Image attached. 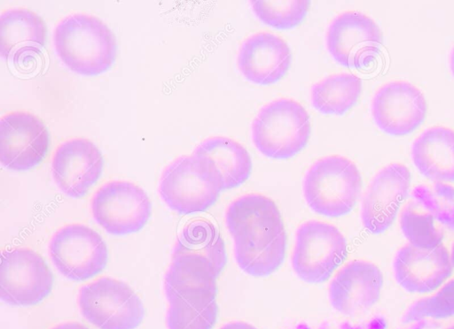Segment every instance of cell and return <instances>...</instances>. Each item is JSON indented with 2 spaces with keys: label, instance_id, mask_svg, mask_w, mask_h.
Returning <instances> with one entry per match:
<instances>
[{
  "label": "cell",
  "instance_id": "6da1fadb",
  "mask_svg": "<svg viewBox=\"0 0 454 329\" xmlns=\"http://www.w3.org/2000/svg\"><path fill=\"white\" fill-rule=\"evenodd\" d=\"M225 224L233 238L235 260L246 273L263 277L283 262L286 235L276 203L260 194H247L232 201Z\"/></svg>",
  "mask_w": 454,
  "mask_h": 329
},
{
  "label": "cell",
  "instance_id": "7a4b0ae2",
  "mask_svg": "<svg viewBox=\"0 0 454 329\" xmlns=\"http://www.w3.org/2000/svg\"><path fill=\"white\" fill-rule=\"evenodd\" d=\"M53 46L61 62L72 72L85 76L106 71L116 57V41L99 19L86 13L63 18L53 31Z\"/></svg>",
  "mask_w": 454,
  "mask_h": 329
},
{
  "label": "cell",
  "instance_id": "3957f363",
  "mask_svg": "<svg viewBox=\"0 0 454 329\" xmlns=\"http://www.w3.org/2000/svg\"><path fill=\"white\" fill-rule=\"evenodd\" d=\"M223 189L221 173L207 157L183 155L162 171L158 192L173 210L190 214L206 210Z\"/></svg>",
  "mask_w": 454,
  "mask_h": 329
},
{
  "label": "cell",
  "instance_id": "277c9868",
  "mask_svg": "<svg viewBox=\"0 0 454 329\" xmlns=\"http://www.w3.org/2000/svg\"><path fill=\"white\" fill-rule=\"evenodd\" d=\"M361 175L348 158L333 155L317 159L306 172L302 191L317 213L340 217L355 206L361 192Z\"/></svg>",
  "mask_w": 454,
  "mask_h": 329
},
{
  "label": "cell",
  "instance_id": "5b68a950",
  "mask_svg": "<svg viewBox=\"0 0 454 329\" xmlns=\"http://www.w3.org/2000/svg\"><path fill=\"white\" fill-rule=\"evenodd\" d=\"M309 116L297 101L279 98L263 105L251 125V139L264 156L275 159L292 157L308 142Z\"/></svg>",
  "mask_w": 454,
  "mask_h": 329
},
{
  "label": "cell",
  "instance_id": "8992f818",
  "mask_svg": "<svg viewBox=\"0 0 454 329\" xmlns=\"http://www.w3.org/2000/svg\"><path fill=\"white\" fill-rule=\"evenodd\" d=\"M454 188L446 183L416 187L400 212V227L408 242L419 248L442 243L446 228L452 225Z\"/></svg>",
  "mask_w": 454,
  "mask_h": 329
},
{
  "label": "cell",
  "instance_id": "52a82bcc",
  "mask_svg": "<svg viewBox=\"0 0 454 329\" xmlns=\"http://www.w3.org/2000/svg\"><path fill=\"white\" fill-rule=\"evenodd\" d=\"M77 303L82 317L99 329H135L145 313L141 300L130 287L110 277L82 286Z\"/></svg>",
  "mask_w": 454,
  "mask_h": 329
},
{
  "label": "cell",
  "instance_id": "ba28073f",
  "mask_svg": "<svg viewBox=\"0 0 454 329\" xmlns=\"http://www.w3.org/2000/svg\"><path fill=\"white\" fill-rule=\"evenodd\" d=\"M347 256V241L334 226L316 220L302 223L295 233L292 267L309 283L326 280Z\"/></svg>",
  "mask_w": 454,
  "mask_h": 329
},
{
  "label": "cell",
  "instance_id": "9c48e42d",
  "mask_svg": "<svg viewBox=\"0 0 454 329\" xmlns=\"http://www.w3.org/2000/svg\"><path fill=\"white\" fill-rule=\"evenodd\" d=\"M49 256L58 272L81 281L100 272L107 262V249L101 236L82 224L58 229L48 246Z\"/></svg>",
  "mask_w": 454,
  "mask_h": 329
},
{
  "label": "cell",
  "instance_id": "30bf717a",
  "mask_svg": "<svg viewBox=\"0 0 454 329\" xmlns=\"http://www.w3.org/2000/svg\"><path fill=\"white\" fill-rule=\"evenodd\" d=\"M90 210L95 221L111 234L139 231L151 214V202L142 187L126 180H110L93 195Z\"/></svg>",
  "mask_w": 454,
  "mask_h": 329
},
{
  "label": "cell",
  "instance_id": "8fae6325",
  "mask_svg": "<svg viewBox=\"0 0 454 329\" xmlns=\"http://www.w3.org/2000/svg\"><path fill=\"white\" fill-rule=\"evenodd\" d=\"M52 274L43 257L28 248L4 250L0 260V298L16 306L33 305L51 290Z\"/></svg>",
  "mask_w": 454,
  "mask_h": 329
},
{
  "label": "cell",
  "instance_id": "7c38bea8",
  "mask_svg": "<svg viewBox=\"0 0 454 329\" xmlns=\"http://www.w3.org/2000/svg\"><path fill=\"white\" fill-rule=\"evenodd\" d=\"M382 43L381 31L369 16L347 11L329 24L325 45L333 58L348 68L368 65L378 55Z\"/></svg>",
  "mask_w": 454,
  "mask_h": 329
},
{
  "label": "cell",
  "instance_id": "4fadbf2b",
  "mask_svg": "<svg viewBox=\"0 0 454 329\" xmlns=\"http://www.w3.org/2000/svg\"><path fill=\"white\" fill-rule=\"evenodd\" d=\"M49 135L43 123L27 111H12L0 119V162L11 170L25 171L45 156Z\"/></svg>",
  "mask_w": 454,
  "mask_h": 329
},
{
  "label": "cell",
  "instance_id": "5bb4252c",
  "mask_svg": "<svg viewBox=\"0 0 454 329\" xmlns=\"http://www.w3.org/2000/svg\"><path fill=\"white\" fill-rule=\"evenodd\" d=\"M411 182L408 168L393 163L380 169L372 179L361 200V220L372 233L387 230L406 198Z\"/></svg>",
  "mask_w": 454,
  "mask_h": 329
},
{
  "label": "cell",
  "instance_id": "9a60e30c",
  "mask_svg": "<svg viewBox=\"0 0 454 329\" xmlns=\"http://www.w3.org/2000/svg\"><path fill=\"white\" fill-rule=\"evenodd\" d=\"M371 111L377 126L392 135L412 132L423 121L427 103L422 92L403 80L390 81L374 94Z\"/></svg>",
  "mask_w": 454,
  "mask_h": 329
},
{
  "label": "cell",
  "instance_id": "2e32d148",
  "mask_svg": "<svg viewBox=\"0 0 454 329\" xmlns=\"http://www.w3.org/2000/svg\"><path fill=\"white\" fill-rule=\"evenodd\" d=\"M102 168L103 159L98 147L86 138H73L55 149L51 171L59 189L77 198L98 180Z\"/></svg>",
  "mask_w": 454,
  "mask_h": 329
},
{
  "label": "cell",
  "instance_id": "e0dca14e",
  "mask_svg": "<svg viewBox=\"0 0 454 329\" xmlns=\"http://www.w3.org/2000/svg\"><path fill=\"white\" fill-rule=\"evenodd\" d=\"M383 276L377 265L353 260L341 267L332 279L328 295L332 306L346 316L366 311L378 300Z\"/></svg>",
  "mask_w": 454,
  "mask_h": 329
},
{
  "label": "cell",
  "instance_id": "ac0fdd59",
  "mask_svg": "<svg viewBox=\"0 0 454 329\" xmlns=\"http://www.w3.org/2000/svg\"><path fill=\"white\" fill-rule=\"evenodd\" d=\"M452 268L450 253L442 243L425 249L408 242L397 250L393 263L396 282L417 293L437 288L450 277Z\"/></svg>",
  "mask_w": 454,
  "mask_h": 329
},
{
  "label": "cell",
  "instance_id": "d6986e66",
  "mask_svg": "<svg viewBox=\"0 0 454 329\" xmlns=\"http://www.w3.org/2000/svg\"><path fill=\"white\" fill-rule=\"evenodd\" d=\"M291 51L287 43L270 32H258L243 41L237 56L240 73L249 81L268 85L277 82L288 70Z\"/></svg>",
  "mask_w": 454,
  "mask_h": 329
},
{
  "label": "cell",
  "instance_id": "ffe728a7",
  "mask_svg": "<svg viewBox=\"0 0 454 329\" xmlns=\"http://www.w3.org/2000/svg\"><path fill=\"white\" fill-rule=\"evenodd\" d=\"M214 264L194 254L171 256L164 276V292L168 302L175 299L215 300L216 278Z\"/></svg>",
  "mask_w": 454,
  "mask_h": 329
},
{
  "label": "cell",
  "instance_id": "44dd1931",
  "mask_svg": "<svg viewBox=\"0 0 454 329\" xmlns=\"http://www.w3.org/2000/svg\"><path fill=\"white\" fill-rule=\"evenodd\" d=\"M46 27L42 18L25 8H12L0 15V57L19 63L44 46Z\"/></svg>",
  "mask_w": 454,
  "mask_h": 329
},
{
  "label": "cell",
  "instance_id": "7402d4cb",
  "mask_svg": "<svg viewBox=\"0 0 454 329\" xmlns=\"http://www.w3.org/2000/svg\"><path fill=\"white\" fill-rule=\"evenodd\" d=\"M411 158L417 169L434 182L454 181V131L432 126L421 133L411 145Z\"/></svg>",
  "mask_w": 454,
  "mask_h": 329
},
{
  "label": "cell",
  "instance_id": "603a6c76",
  "mask_svg": "<svg viewBox=\"0 0 454 329\" xmlns=\"http://www.w3.org/2000/svg\"><path fill=\"white\" fill-rule=\"evenodd\" d=\"M193 154L210 158L222 175L223 189L236 187L245 182L252 169L247 149L239 142L224 136H212L202 141Z\"/></svg>",
  "mask_w": 454,
  "mask_h": 329
},
{
  "label": "cell",
  "instance_id": "cb8c5ba5",
  "mask_svg": "<svg viewBox=\"0 0 454 329\" xmlns=\"http://www.w3.org/2000/svg\"><path fill=\"white\" fill-rule=\"evenodd\" d=\"M361 79L349 73L329 75L314 83L310 89L313 107L324 114L342 115L357 101Z\"/></svg>",
  "mask_w": 454,
  "mask_h": 329
},
{
  "label": "cell",
  "instance_id": "d4e9b609",
  "mask_svg": "<svg viewBox=\"0 0 454 329\" xmlns=\"http://www.w3.org/2000/svg\"><path fill=\"white\" fill-rule=\"evenodd\" d=\"M182 254H194L207 258L219 274L226 264L224 242L215 226L206 219L192 220L180 232L171 256Z\"/></svg>",
  "mask_w": 454,
  "mask_h": 329
},
{
  "label": "cell",
  "instance_id": "484cf974",
  "mask_svg": "<svg viewBox=\"0 0 454 329\" xmlns=\"http://www.w3.org/2000/svg\"><path fill=\"white\" fill-rule=\"evenodd\" d=\"M401 321L404 324L417 322L434 329H454V279L433 295L412 302Z\"/></svg>",
  "mask_w": 454,
  "mask_h": 329
},
{
  "label": "cell",
  "instance_id": "4316f807",
  "mask_svg": "<svg viewBox=\"0 0 454 329\" xmlns=\"http://www.w3.org/2000/svg\"><path fill=\"white\" fill-rule=\"evenodd\" d=\"M215 300L175 299L166 311L168 329H211L216 320Z\"/></svg>",
  "mask_w": 454,
  "mask_h": 329
},
{
  "label": "cell",
  "instance_id": "83f0119b",
  "mask_svg": "<svg viewBox=\"0 0 454 329\" xmlns=\"http://www.w3.org/2000/svg\"><path fill=\"white\" fill-rule=\"evenodd\" d=\"M254 15L264 24L280 29L297 26L305 17L309 2L292 1H249Z\"/></svg>",
  "mask_w": 454,
  "mask_h": 329
},
{
  "label": "cell",
  "instance_id": "f1b7e54d",
  "mask_svg": "<svg viewBox=\"0 0 454 329\" xmlns=\"http://www.w3.org/2000/svg\"><path fill=\"white\" fill-rule=\"evenodd\" d=\"M220 329H257L254 325L243 321H232L225 324Z\"/></svg>",
  "mask_w": 454,
  "mask_h": 329
},
{
  "label": "cell",
  "instance_id": "f546056e",
  "mask_svg": "<svg viewBox=\"0 0 454 329\" xmlns=\"http://www.w3.org/2000/svg\"><path fill=\"white\" fill-rule=\"evenodd\" d=\"M51 329H89L85 325L77 322H65L59 324Z\"/></svg>",
  "mask_w": 454,
  "mask_h": 329
},
{
  "label": "cell",
  "instance_id": "4dcf8cb0",
  "mask_svg": "<svg viewBox=\"0 0 454 329\" xmlns=\"http://www.w3.org/2000/svg\"><path fill=\"white\" fill-rule=\"evenodd\" d=\"M450 68L452 75L454 76V46L450 50V57H449Z\"/></svg>",
  "mask_w": 454,
  "mask_h": 329
},
{
  "label": "cell",
  "instance_id": "1f68e13d",
  "mask_svg": "<svg viewBox=\"0 0 454 329\" xmlns=\"http://www.w3.org/2000/svg\"><path fill=\"white\" fill-rule=\"evenodd\" d=\"M450 262H451L452 267H454V242H453L452 247H451V251H450Z\"/></svg>",
  "mask_w": 454,
  "mask_h": 329
},
{
  "label": "cell",
  "instance_id": "d6a6232c",
  "mask_svg": "<svg viewBox=\"0 0 454 329\" xmlns=\"http://www.w3.org/2000/svg\"><path fill=\"white\" fill-rule=\"evenodd\" d=\"M452 226H453V227H454V213H453Z\"/></svg>",
  "mask_w": 454,
  "mask_h": 329
}]
</instances>
